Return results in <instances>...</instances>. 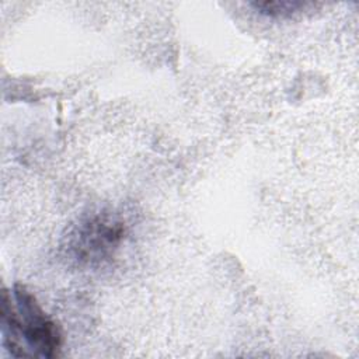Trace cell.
<instances>
[{"label": "cell", "mask_w": 359, "mask_h": 359, "mask_svg": "<svg viewBox=\"0 0 359 359\" xmlns=\"http://www.w3.org/2000/svg\"><path fill=\"white\" fill-rule=\"evenodd\" d=\"M1 339L17 358H55L62 348L59 325L24 286L1 292Z\"/></svg>", "instance_id": "cell-1"}, {"label": "cell", "mask_w": 359, "mask_h": 359, "mask_svg": "<svg viewBox=\"0 0 359 359\" xmlns=\"http://www.w3.org/2000/svg\"><path fill=\"white\" fill-rule=\"evenodd\" d=\"M125 231L123 220L115 213H94L74 226L67 237V251L83 265H102L115 255Z\"/></svg>", "instance_id": "cell-2"}, {"label": "cell", "mask_w": 359, "mask_h": 359, "mask_svg": "<svg viewBox=\"0 0 359 359\" xmlns=\"http://www.w3.org/2000/svg\"><path fill=\"white\" fill-rule=\"evenodd\" d=\"M251 6L264 15L268 17H283L289 15L304 4L300 1H290V0H265V1H252Z\"/></svg>", "instance_id": "cell-3"}]
</instances>
